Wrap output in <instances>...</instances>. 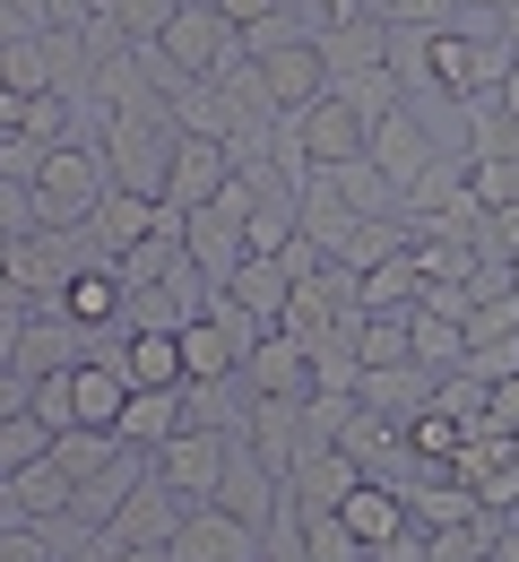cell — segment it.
I'll use <instances>...</instances> for the list:
<instances>
[{"mask_svg":"<svg viewBox=\"0 0 519 562\" xmlns=\"http://www.w3.org/2000/svg\"><path fill=\"white\" fill-rule=\"evenodd\" d=\"M217 510L234 519H251V528H269L278 510H286V485L260 468V450L251 441H225V476H217Z\"/></svg>","mask_w":519,"mask_h":562,"instance_id":"cell-8","label":"cell"},{"mask_svg":"<svg viewBox=\"0 0 519 562\" xmlns=\"http://www.w3.org/2000/svg\"><path fill=\"white\" fill-rule=\"evenodd\" d=\"M173 347H182V381H234V372H242V355H251L225 321H208V312H200V321H182V329H173Z\"/></svg>","mask_w":519,"mask_h":562,"instance_id":"cell-17","label":"cell"},{"mask_svg":"<svg viewBox=\"0 0 519 562\" xmlns=\"http://www.w3.org/2000/svg\"><path fill=\"white\" fill-rule=\"evenodd\" d=\"M35 424H53V432H70V372H44V381H35Z\"/></svg>","mask_w":519,"mask_h":562,"instance_id":"cell-34","label":"cell"},{"mask_svg":"<svg viewBox=\"0 0 519 562\" xmlns=\"http://www.w3.org/2000/svg\"><path fill=\"white\" fill-rule=\"evenodd\" d=\"M338 519H347V537H356L364 554L398 546V537L416 528V519H407V493H398V485H372V476H364L356 493H347V502H338Z\"/></svg>","mask_w":519,"mask_h":562,"instance_id":"cell-12","label":"cell"},{"mask_svg":"<svg viewBox=\"0 0 519 562\" xmlns=\"http://www.w3.org/2000/svg\"><path fill=\"white\" fill-rule=\"evenodd\" d=\"M0 528H9V519H0Z\"/></svg>","mask_w":519,"mask_h":562,"instance_id":"cell-49","label":"cell"},{"mask_svg":"<svg viewBox=\"0 0 519 562\" xmlns=\"http://www.w3.org/2000/svg\"><path fill=\"white\" fill-rule=\"evenodd\" d=\"M485 432H503V441L519 432V372L511 381H485Z\"/></svg>","mask_w":519,"mask_h":562,"instance_id":"cell-35","label":"cell"},{"mask_svg":"<svg viewBox=\"0 0 519 562\" xmlns=\"http://www.w3.org/2000/svg\"><path fill=\"white\" fill-rule=\"evenodd\" d=\"M459 329H467V347H503V338H519V294H494V303H476Z\"/></svg>","mask_w":519,"mask_h":562,"instance_id":"cell-31","label":"cell"},{"mask_svg":"<svg viewBox=\"0 0 519 562\" xmlns=\"http://www.w3.org/2000/svg\"><path fill=\"white\" fill-rule=\"evenodd\" d=\"M78 234H87V243H95V260L113 269L131 243H148V234H156V200H148V191H122V182H113V191L95 200V216H87Z\"/></svg>","mask_w":519,"mask_h":562,"instance_id":"cell-11","label":"cell"},{"mask_svg":"<svg viewBox=\"0 0 519 562\" xmlns=\"http://www.w3.org/2000/svg\"><path fill=\"white\" fill-rule=\"evenodd\" d=\"M381 26H459V0H381Z\"/></svg>","mask_w":519,"mask_h":562,"instance_id":"cell-32","label":"cell"},{"mask_svg":"<svg viewBox=\"0 0 519 562\" xmlns=\"http://www.w3.org/2000/svg\"><path fill=\"white\" fill-rule=\"evenodd\" d=\"M26 355V303H0V372H18Z\"/></svg>","mask_w":519,"mask_h":562,"instance_id":"cell-39","label":"cell"},{"mask_svg":"<svg viewBox=\"0 0 519 562\" xmlns=\"http://www.w3.org/2000/svg\"><path fill=\"white\" fill-rule=\"evenodd\" d=\"M173 9H182V0H122V9H113V18H122V35H131V44H156V35H165V18H173Z\"/></svg>","mask_w":519,"mask_h":562,"instance_id":"cell-33","label":"cell"},{"mask_svg":"<svg viewBox=\"0 0 519 562\" xmlns=\"http://www.w3.org/2000/svg\"><path fill=\"white\" fill-rule=\"evenodd\" d=\"M364 156H372V173H381L390 191H407V182L442 156V139H433V122H425L416 104H398V113H381V122H372V147H364ZM459 156H467V147H459Z\"/></svg>","mask_w":519,"mask_h":562,"instance_id":"cell-6","label":"cell"},{"mask_svg":"<svg viewBox=\"0 0 519 562\" xmlns=\"http://www.w3.org/2000/svg\"><path fill=\"white\" fill-rule=\"evenodd\" d=\"M0 303H18V294H9V278H0Z\"/></svg>","mask_w":519,"mask_h":562,"instance_id":"cell-47","label":"cell"},{"mask_svg":"<svg viewBox=\"0 0 519 562\" xmlns=\"http://www.w3.org/2000/svg\"><path fill=\"white\" fill-rule=\"evenodd\" d=\"M459 9H511V0H459Z\"/></svg>","mask_w":519,"mask_h":562,"instance_id":"cell-46","label":"cell"},{"mask_svg":"<svg viewBox=\"0 0 519 562\" xmlns=\"http://www.w3.org/2000/svg\"><path fill=\"white\" fill-rule=\"evenodd\" d=\"M208 9H217L225 26L242 35V26H260V18H269V9H286V0H208Z\"/></svg>","mask_w":519,"mask_h":562,"instance_id":"cell-40","label":"cell"},{"mask_svg":"<svg viewBox=\"0 0 519 562\" xmlns=\"http://www.w3.org/2000/svg\"><path fill=\"white\" fill-rule=\"evenodd\" d=\"M26 407H35V381H26V372H0V424L26 416Z\"/></svg>","mask_w":519,"mask_h":562,"instance_id":"cell-41","label":"cell"},{"mask_svg":"<svg viewBox=\"0 0 519 562\" xmlns=\"http://www.w3.org/2000/svg\"><path fill=\"white\" fill-rule=\"evenodd\" d=\"M312 9H320L329 26H338V18H364V0H312Z\"/></svg>","mask_w":519,"mask_h":562,"instance_id":"cell-43","label":"cell"},{"mask_svg":"<svg viewBox=\"0 0 519 562\" xmlns=\"http://www.w3.org/2000/svg\"><path fill=\"white\" fill-rule=\"evenodd\" d=\"M407 355H416L425 372H459V363H467V329L442 321V312H407Z\"/></svg>","mask_w":519,"mask_h":562,"instance_id":"cell-25","label":"cell"},{"mask_svg":"<svg viewBox=\"0 0 519 562\" xmlns=\"http://www.w3.org/2000/svg\"><path fill=\"white\" fill-rule=\"evenodd\" d=\"M122 381L131 390H182V347H173V329H122Z\"/></svg>","mask_w":519,"mask_h":562,"instance_id":"cell-19","label":"cell"},{"mask_svg":"<svg viewBox=\"0 0 519 562\" xmlns=\"http://www.w3.org/2000/svg\"><path fill=\"white\" fill-rule=\"evenodd\" d=\"M113 9H122V0H87V18H113Z\"/></svg>","mask_w":519,"mask_h":562,"instance_id":"cell-45","label":"cell"},{"mask_svg":"<svg viewBox=\"0 0 519 562\" xmlns=\"http://www.w3.org/2000/svg\"><path fill=\"white\" fill-rule=\"evenodd\" d=\"M156 44H165V61H173L182 78H217L225 61L242 53V35L225 26V18L208 9V0H182V9L165 18V35H156Z\"/></svg>","mask_w":519,"mask_h":562,"instance_id":"cell-4","label":"cell"},{"mask_svg":"<svg viewBox=\"0 0 519 562\" xmlns=\"http://www.w3.org/2000/svg\"><path fill=\"white\" fill-rule=\"evenodd\" d=\"M0 562H61L44 546V528H0Z\"/></svg>","mask_w":519,"mask_h":562,"instance_id":"cell-38","label":"cell"},{"mask_svg":"<svg viewBox=\"0 0 519 562\" xmlns=\"http://www.w3.org/2000/svg\"><path fill=\"white\" fill-rule=\"evenodd\" d=\"M165 554L173 562H269V528L234 519V510H217V502H191Z\"/></svg>","mask_w":519,"mask_h":562,"instance_id":"cell-3","label":"cell"},{"mask_svg":"<svg viewBox=\"0 0 519 562\" xmlns=\"http://www.w3.org/2000/svg\"><path fill=\"white\" fill-rule=\"evenodd\" d=\"M122 459V432H95V424H70V432H53V468L61 476H95V468H113Z\"/></svg>","mask_w":519,"mask_h":562,"instance_id":"cell-26","label":"cell"},{"mask_svg":"<svg viewBox=\"0 0 519 562\" xmlns=\"http://www.w3.org/2000/svg\"><path fill=\"white\" fill-rule=\"evenodd\" d=\"M234 182V156H225L217 139H173V165H165V200L182 216L217 209V191Z\"/></svg>","mask_w":519,"mask_h":562,"instance_id":"cell-9","label":"cell"},{"mask_svg":"<svg viewBox=\"0 0 519 562\" xmlns=\"http://www.w3.org/2000/svg\"><path fill=\"white\" fill-rule=\"evenodd\" d=\"M173 131H182V139H217V147H225V131H234V104H225L217 78H191V87L173 95Z\"/></svg>","mask_w":519,"mask_h":562,"instance_id":"cell-24","label":"cell"},{"mask_svg":"<svg viewBox=\"0 0 519 562\" xmlns=\"http://www.w3.org/2000/svg\"><path fill=\"white\" fill-rule=\"evenodd\" d=\"M44 156H53V147H35V139H0V182H26V191H35Z\"/></svg>","mask_w":519,"mask_h":562,"instance_id":"cell-36","label":"cell"},{"mask_svg":"<svg viewBox=\"0 0 519 562\" xmlns=\"http://www.w3.org/2000/svg\"><path fill=\"white\" fill-rule=\"evenodd\" d=\"M61 312H70L78 329H122V312H131V285L113 278V269H78L70 294H61Z\"/></svg>","mask_w":519,"mask_h":562,"instance_id":"cell-22","label":"cell"},{"mask_svg":"<svg viewBox=\"0 0 519 562\" xmlns=\"http://www.w3.org/2000/svg\"><path fill=\"white\" fill-rule=\"evenodd\" d=\"M182 260H191L208 285H234V269L251 260V251H242V225H234V216H217V209H200L191 225H182Z\"/></svg>","mask_w":519,"mask_h":562,"instance_id":"cell-15","label":"cell"},{"mask_svg":"<svg viewBox=\"0 0 519 562\" xmlns=\"http://www.w3.org/2000/svg\"><path fill=\"white\" fill-rule=\"evenodd\" d=\"M251 390H242V372L234 381H182V424H200V432H225V441H242L251 432Z\"/></svg>","mask_w":519,"mask_h":562,"instance_id":"cell-16","label":"cell"},{"mask_svg":"<svg viewBox=\"0 0 519 562\" xmlns=\"http://www.w3.org/2000/svg\"><path fill=\"white\" fill-rule=\"evenodd\" d=\"M503 104H511V122H519V61H511V78H503Z\"/></svg>","mask_w":519,"mask_h":562,"instance_id":"cell-44","label":"cell"},{"mask_svg":"<svg viewBox=\"0 0 519 562\" xmlns=\"http://www.w3.org/2000/svg\"><path fill=\"white\" fill-rule=\"evenodd\" d=\"M303 554L312 562H372L356 537H347V519L338 510H303Z\"/></svg>","mask_w":519,"mask_h":562,"instance_id":"cell-30","label":"cell"},{"mask_svg":"<svg viewBox=\"0 0 519 562\" xmlns=\"http://www.w3.org/2000/svg\"><path fill=\"white\" fill-rule=\"evenodd\" d=\"M260 78H269V104H278V113H303L312 95H329L320 35H303V44H286V53H260Z\"/></svg>","mask_w":519,"mask_h":562,"instance_id":"cell-13","label":"cell"},{"mask_svg":"<svg viewBox=\"0 0 519 562\" xmlns=\"http://www.w3.org/2000/svg\"><path fill=\"white\" fill-rule=\"evenodd\" d=\"M467 372H476V381H511V372H519V338H503V347H467Z\"/></svg>","mask_w":519,"mask_h":562,"instance_id":"cell-37","label":"cell"},{"mask_svg":"<svg viewBox=\"0 0 519 562\" xmlns=\"http://www.w3.org/2000/svg\"><path fill=\"white\" fill-rule=\"evenodd\" d=\"M467 191L494 216H511L519 209V156H467Z\"/></svg>","mask_w":519,"mask_h":562,"instance_id":"cell-28","label":"cell"},{"mask_svg":"<svg viewBox=\"0 0 519 562\" xmlns=\"http://www.w3.org/2000/svg\"><path fill=\"white\" fill-rule=\"evenodd\" d=\"M225 294H234L260 329H278V321H286V303H295V269H286V260H242Z\"/></svg>","mask_w":519,"mask_h":562,"instance_id":"cell-21","label":"cell"},{"mask_svg":"<svg viewBox=\"0 0 519 562\" xmlns=\"http://www.w3.org/2000/svg\"><path fill=\"white\" fill-rule=\"evenodd\" d=\"M131 450H165L173 432H182V390H131V407H122V424H113Z\"/></svg>","mask_w":519,"mask_h":562,"instance_id":"cell-23","label":"cell"},{"mask_svg":"<svg viewBox=\"0 0 519 562\" xmlns=\"http://www.w3.org/2000/svg\"><path fill=\"white\" fill-rule=\"evenodd\" d=\"M182 510H191V502H182V493L165 485V476H139V485L122 493V510H113V519H104V528H95V537H104V546H113V554H131V546H173V528H182Z\"/></svg>","mask_w":519,"mask_h":562,"instance_id":"cell-5","label":"cell"},{"mask_svg":"<svg viewBox=\"0 0 519 562\" xmlns=\"http://www.w3.org/2000/svg\"><path fill=\"white\" fill-rule=\"evenodd\" d=\"M286 139L303 147V165L329 173V165H356V156L372 147V122L347 104V95H312L303 113H286Z\"/></svg>","mask_w":519,"mask_h":562,"instance_id":"cell-2","label":"cell"},{"mask_svg":"<svg viewBox=\"0 0 519 562\" xmlns=\"http://www.w3.org/2000/svg\"><path fill=\"white\" fill-rule=\"evenodd\" d=\"M156 476L182 493V502H217V476H225V432H200L182 424L165 450H156Z\"/></svg>","mask_w":519,"mask_h":562,"instance_id":"cell-7","label":"cell"},{"mask_svg":"<svg viewBox=\"0 0 519 562\" xmlns=\"http://www.w3.org/2000/svg\"><path fill=\"white\" fill-rule=\"evenodd\" d=\"M320 61L329 78H356V70H390V26L381 18H338V26H320Z\"/></svg>","mask_w":519,"mask_h":562,"instance_id":"cell-18","label":"cell"},{"mask_svg":"<svg viewBox=\"0 0 519 562\" xmlns=\"http://www.w3.org/2000/svg\"><path fill=\"white\" fill-rule=\"evenodd\" d=\"M372 562H381V554H372Z\"/></svg>","mask_w":519,"mask_h":562,"instance_id":"cell-50","label":"cell"},{"mask_svg":"<svg viewBox=\"0 0 519 562\" xmlns=\"http://www.w3.org/2000/svg\"><path fill=\"white\" fill-rule=\"evenodd\" d=\"M356 485H364V468H356L347 450H320V459H303L295 476H286V502H295V510H338Z\"/></svg>","mask_w":519,"mask_h":562,"instance_id":"cell-20","label":"cell"},{"mask_svg":"<svg viewBox=\"0 0 519 562\" xmlns=\"http://www.w3.org/2000/svg\"><path fill=\"white\" fill-rule=\"evenodd\" d=\"M35 459H53V424H35V407H26V416L0 424V476H18V468H35Z\"/></svg>","mask_w":519,"mask_h":562,"instance_id":"cell-29","label":"cell"},{"mask_svg":"<svg viewBox=\"0 0 519 562\" xmlns=\"http://www.w3.org/2000/svg\"><path fill=\"white\" fill-rule=\"evenodd\" d=\"M242 390L251 398H312V347L295 329H269L260 347L242 355Z\"/></svg>","mask_w":519,"mask_h":562,"instance_id":"cell-10","label":"cell"},{"mask_svg":"<svg viewBox=\"0 0 519 562\" xmlns=\"http://www.w3.org/2000/svg\"><path fill=\"white\" fill-rule=\"evenodd\" d=\"M511 468H519V432H511Z\"/></svg>","mask_w":519,"mask_h":562,"instance_id":"cell-48","label":"cell"},{"mask_svg":"<svg viewBox=\"0 0 519 562\" xmlns=\"http://www.w3.org/2000/svg\"><path fill=\"white\" fill-rule=\"evenodd\" d=\"M398 432H407V459H416V468H450V459H459V441H467V432H459V424H450L442 407H425V416H407Z\"/></svg>","mask_w":519,"mask_h":562,"instance_id":"cell-27","label":"cell"},{"mask_svg":"<svg viewBox=\"0 0 519 562\" xmlns=\"http://www.w3.org/2000/svg\"><path fill=\"white\" fill-rule=\"evenodd\" d=\"M18 131H26V95H18V87H0V139H18Z\"/></svg>","mask_w":519,"mask_h":562,"instance_id":"cell-42","label":"cell"},{"mask_svg":"<svg viewBox=\"0 0 519 562\" xmlns=\"http://www.w3.org/2000/svg\"><path fill=\"white\" fill-rule=\"evenodd\" d=\"M113 191V173H104V147H53L44 156V173H35V234H61V225H87L95 200Z\"/></svg>","mask_w":519,"mask_h":562,"instance_id":"cell-1","label":"cell"},{"mask_svg":"<svg viewBox=\"0 0 519 562\" xmlns=\"http://www.w3.org/2000/svg\"><path fill=\"white\" fill-rule=\"evenodd\" d=\"M122 407H131V381H122V363H113V355L70 363V416H78V424L113 432V424H122Z\"/></svg>","mask_w":519,"mask_h":562,"instance_id":"cell-14","label":"cell"}]
</instances>
